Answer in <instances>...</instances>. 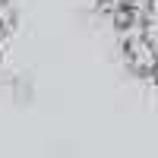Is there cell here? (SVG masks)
Here are the masks:
<instances>
[{"instance_id": "cell-2", "label": "cell", "mask_w": 158, "mask_h": 158, "mask_svg": "<svg viewBox=\"0 0 158 158\" xmlns=\"http://www.w3.org/2000/svg\"><path fill=\"white\" fill-rule=\"evenodd\" d=\"M146 3L149 0H101V6H108L117 16H133V13H139Z\"/></svg>"}, {"instance_id": "cell-1", "label": "cell", "mask_w": 158, "mask_h": 158, "mask_svg": "<svg viewBox=\"0 0 158 158\" xmlns=\"http://www.w3.org/2000/svg\"><path fill=\"white\" fill-rule=\"evenodd\" d=\"M123 19L133 22L139 41L146 48V57H149V67H152V79H158V0H149L139 13L123 16Z\"/></svg>"}, {"instance_id": "cell-3", "label": "cell", "mask_w": 158, "mask_h": 158, "mask_svg": "<svg viewBox=\"0 0 158 158\" xmlns=\"http://www.w3.org/2000/svg\"><path fill=\"white\" fill-rule=\"evenodd\" d=\"M13 19H16V6H13V0H0V38L10 32Z\"/></svg>"}]
</instances>
